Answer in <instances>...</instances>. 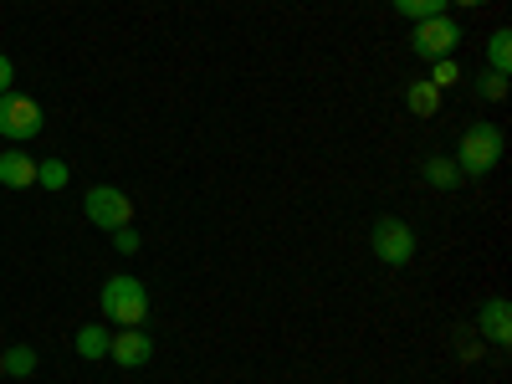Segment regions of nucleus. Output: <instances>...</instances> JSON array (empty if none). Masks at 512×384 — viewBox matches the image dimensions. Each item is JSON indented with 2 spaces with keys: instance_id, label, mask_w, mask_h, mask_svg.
Instances as JSON below:
<instances>
[{
  "instance_id": "39448f33",
  "label": "nucleus",
  "mask_w": 512,
  "mask_h": 384,
  "mask_svg": "<svg viewBox=\"0 0 512 384\" xmlns=\"http://www.w3.org/2000/svg\"><path fill=\"white\" fill-rule=\"evenodd\" d=\"M41 123H47V113H41L36 98H26V93H0V139L26 144V139L41 134Z\"/></svg>"
},
{
  "instance_id": "2eb2a0df",
  "label": "nucleus",
  "mask_w": 512,
  "mask_h": 384,
  "mask_svg": "<svg viewBox=\"0 0 512 384\" xmlns=\"http://www.w3.org/2000/svg\"><path fill=\"white\" fill-rule=\"evenodd\" d=\"M0 359H6V374H16V379H26V374H36V349L31 344H16V349H6V354H0Z\"/></svg>"
},
{
  "instance_id": "f257e3e1",
  "label": "nucleus",
  "mask_w": 512,
  "mask_h": 384,
  "mask_svg": "<svg viewBox=\"0 0 512 384\" xmlns=\"http://www.w3.org/2000/svg\"><path fill=\"white\" fill-rule=\"evenodd\" d=\"M502 149H507V139H502V128L497 123H472V128H466V134L456 139V169H461V175H492V169L502 164Z\"/></svg>"
},
{
  "instance_id": "1a4fd4ad",
  "label": "nucleus",
  "mask_w": 512,
  "mask_h": 384,
  "mask_svg": "<svg viewBox=\"0 0 512 384\" xmlns=\"http://www.w3.org/2000/svg\"><path fill=\"white\" fill-rule=\"evenodd\" d=\"M0 185L6 190H31L36 185V159L21 154V149H6L0 154Z\"/></svg>"
},
{
  "instance_id": "4468645a",
  "label": "nucleus",
  "mask_w": 512,
  "mask_h": 384,
  "mask_svg": "<svg viewBox=\"0 0 512 384\" xmlns=\"http://www.w3.org/2000/svg\"><path fill=\"white\" fill-rule=\"evenodd\" d=\"M390 6H395L405 21H431V16H446L451 0H390Z\"/></svg>"
},
{
  "instance_id": "ddd939ff",
  "label": "nucleus",
  "mask_w": 512,
  "mask_h": 384,
  "mask_svg": "<svg viewBox=\"0 0 512 384\" xmlns=\"http://www.w3.org/2000/svg\"><path fill=\"white\" fill-rule=\"evenodd\" d=\"M425 185L431 190H456V180H461V169H456V159H446V154H436V159H425Z\"/></svg>"
},
{
  "instance_id": "7ed1b4c3",
  "label": "nucleus",
  "mask_w": 512,
  "mask_h": 384,
  "mask_svg": "<svg viewBox=\"0 0 512 384\" xmlns=\"http://www.w3.org/2000/svg\"><path fill=\"white\" fill-rule=\"evenodd\" d=\"M82 210H88V221L98 231H123V226H134V200H128L118 185H93L88 195H82Z\"/></svg>"
},
{
  "instance_id": "aec40b11",
  "label": "nucleus",
  "mask_w": 512,
  "mask_h": 384,
  "mask_svg": "<svg viewBox=\"0 0 512 384\" xmlns=\"http://www.w3.org/2000/svg\"><path fill=\"white\" fill-rule=\"evenodd\" d=\"M11 82H16V62L0 52V93H11Z\"/></svg>"
},
{
  "instance_id": "6e6552de",
  "label": "nucleus",
  "mask_w": 512,
  "mask_h": 384,
  "mask_svg": "<svg viewBox=\"0 0 512 384\" xmlns=\"http://www.w3.org/2000/svg\"><path fill=\"white\" fill-rule=\"evenodd\" d=\"M477 328H482V338H492L497 349L512 344V303L507 297H487L482 313H477Z\"/></svg>"
},
{
  "instance_id": "412c9836",
  "label": "nucleus",
  "mask_w": 512,
  "mask_h": 384,
  "mask_svg": "<svg viewBox=\"0 0 512 384\" xmlns=\"http://www.w3.org/2000/svg\"><path fill=\"white\" fill-rule=\"evenodd\" d=\"M451 6H487V0H451Z\"/></svg>"
},
{
  "instance_id": "f8f14e48",
  "label": "nucleus",
  "mask_w": 512,
  "mask_h": 384,
  "mask_svg": "<svg viewBox=\"0 0 512 384\" xmlns=\"http://www.w3.org/2000/svg\"><path fill=\"white\" fill-rule=\"evenodd\" d=\"M487 72L512 77V31H507V26H497L492 41H487Z\"/></svg>"
},
{
  "instance_id": "423d86ee",
  "label": "nucleus",
  "mask_w": 512,
  "mask_h": 384,
  "mask_svg": "<svg viewBox=\"0 0 512 384\" xmlns=\"http://www.w3.org/2000/svg\"><path fill=\"white\" fill-rule=\"evenodd\" d=\"M456 47H461V26H456L451 16L415 21V31H410V52L425 57V62H441V57H451Z\"/></svg>"
},
{
  "instance_id": "20e7f679",
  "label": "nucleus",
  "mask_w": 512,
  "mask_h": 384,
  "mask_svg": "<svg viewBox=\"0 0 512 384\" xmlns=\"http://www.w3.org/2000/svg\"><path fill=\"white\" fill-rule=\"evenodd\" d=\"M369 251L379 256L384 267H405L410 256H415V231H410V221H400V216H379V221L369 226Z\"/></svg>"
},
{
  "instance_id": "f03ea898",
  "label": "nucleus",
  "mask_w": 512,
  "mask_h": 384,
  "mask_svg": "<svg viewBox=\"0 0 512 384\" xmlns=\"http://www.w3.org/2000/svg\"><path fill=\"white\" fill-rule=\"evenodd\" d=\"M98 303H103V318H113L118 328H144V318H149V287L139 277H108L103 292H98Z\"/></svg>"
},
{
  "instance_id": "4be33fe9",
  "label": "nucleus",
  "mask_w": 512,
  "mask_h": 384,
  "mask_svg": "<svg viewBox=\"0 0 512 384\" xmlns=\"http://www.w3.org/2000/svg\"><path fill=\"white\" fill-rule=\"evenodd\" d=\"M0 374H6V359H0Z\"/></svg>"
},
{
  "instance_id": "0eeeda50",
  "label": "nucleus",
  "mask_w": 512,
  "mask_h": 384,
  "mask_svg": "<svg viewBox=\"0 0 512 384\" xmlns=\"http://www.w3.org/2000/svg\"><path fill=\"white\" fill-rule=\"evenodd\" d=\"M108 359H113L118 369H144V364L154 359V338H149L144 328H123V333H113Z\"/></svg>"
},
{
  "instance_id": "9b49d317",
  "label": "nucleus",
  "mask_w": 512,
  "mask_h": 384,
  "mask_svg": "<svg viewBox=\"0 0 512 384\" xmlns=\"http://www.w3.org/2000/svg\"><path fill=\"white\" fill-rule=\"evenodd\" d=\"M405 103H410L415 118H436V113H441V88H431V82H410Z\"/></svg>"
},
{
  "instance_id": "6ab92c4d",
  "label": "nucleus",
  "mask_w": 512,
  "mask_h": 384,
  "mask_svg": "<svg viewBox=\"0 0 512 384\" xmlns=\"http://www.w3.org/2000/svg\"><path fill=\"white\" fill-rule=\"evenodd\" d=\"M113 246H118L123 256H134V251H139V231H134V226H123V231H113Z\"/></svg>"
},
{
  "instance_id": "a211bd4d",
  "label": "nucleus",
  "mask_w": 512,
  "mask_h": 384,
  "mask_svg": "<svg viewBox=\"0 0 512 384\" xmlns=\"http://www.w3.org/2000/svg\"><path fill=\"white\" fill-rule=\"evenodd\" d=\"M456 77H461V67L451 57H441V62H431V77H425V82H431V88H451Z\"/></svg>"
},
{
  "instance_id": "f3484780",
  "label": "nucleus",
  "mask_w": 512,
  "mask_h": 384,
  "mask_svg": "<svg viewBox=\"0 0 512 384\" xmlns=\"http://www.w3.org/2000/svg\"><path fill=\"white\" fill-rule=\"evenodd\" d=\"M477 98L502 103V98H507V77H502V72H482V77H477Z\"/></svg>"
},
{
  "instance_id": "dca6fc26",
  "label": "nucleus",
  "mask_w": 512,
  "mask_h": 384,
  "mask_svg": "<svg viewBox=\"0 0 512 384\" xmlns=\"http://www.w3.org/2000/svg\"><path fill=\"white\" fill-rule=\"evenodd\" d=\"M67 180H72V175H67L62 159H41V164H36V185H41V190H67Z\"/></svg>"
},
{
  "instance_id": "9d476101",
  "label": "nucleus",
  "mask_w": 512,
  "mask_h": 384,
  "mask_svg": "<svg viewBox=\"0 0 512 384\" xmlns=\"http://www.w3.org/2000/svg\"><path fill=\"white\" fill-rule=\"evenodd\" d=\"M72 349H77V359H108L113 328H108V323H82V328L72 333Z\"/></svg>"
}]
</instances>
